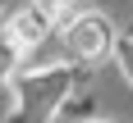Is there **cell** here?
Returning a JSON list of instances; mask_svg holds the SVG:
<instances>
[{
    "mask_svg": "<svg viewBox=\"0 0 133 123\" xmlns=\"http://www.w3.org/2000/svg\"><path fill=\"white\" fill-rule=\"evenodd\" d=\"M69 91V73L64 68H46V73H32V78L18 82V119L23 123H46L60 109V96Z\"/></svg>",
    "mask_w": 133,
    "mask_h": 123,
    "instance_id": "2",
    "label": "cell"
},
{
    "mask_svg": "<svg viewBox=\"0 0 133 123\" xmlns=\"http://www.w3.org/2000/svg\"><path fill=\"white\" fill-rule=\"evenodd\" d=\"M46 32H51V23H46V18L32 9V5H28V9H18V14H9V18H5V27H0V37L9 41L18 55L37 50L41 41H46Z\"/></svg>",
    "mask_w": 133,
    "mask_h": 123,
    "instance_id": "3",
    "label": "cell"
},
{
    "mask_svg": "<svg viewBox=\"0 0 133 123\" xmlns=\"http://www.w3.org/2000/svg\"><path fill=\"white\" fill-rule=\"evenodd\" d=\"M119 59H124V73H129V82H133V41H124V46H119Z\"/></svg>",
    "mask_w": 133,
    "mask_h": 123,
    "instance_id": "5",
    "label": "cell"
},
{
    "mask_svg": "<svg viewBox=\"0 0 133 123\" xmlns=\"http://www.w3.org/2000/svg\"><path fill=\"white\" fill-rule=\"evenodd\" d=\"M74 5H78V0H32V9H37V14H41V18H46L51 27H64L69 18L78 14Z\"/></svg>",
    "mask_w": 133,
    "mask_h": 123,
    "instance_id": "4",
    "label": "cell"
},
{
    "mask_svg": "<svg viewBox=\"0 0 133 123\" xmlns=\"http://www.w3.org/2000/svg\"><path fill=\"white\" fill-rule=\"evenodd\" d=\"M115 50H119V46H115V27H110L106 14L78 9V14L64 23V55L74 59V64L96 68V64H106Z\"/></svg>",
    "mask_w": 133,
    "mask_h": 123,
    "instance_id": "1",
    "label": "cell"
}]
</instances>
